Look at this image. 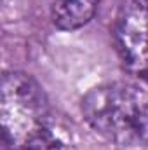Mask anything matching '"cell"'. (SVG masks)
Instances as JSON below:
<instances>
[{
    "instance_id": "cell-1",
    "label": "cell",
    "mask_w": 148,
    "mask_h": 150,
    "mask_svg": "<svg viewBox=\"0 0 148 150\" xmlns=\"http://www.w3.org/2000/svg\"><path fill=\"white\" fill-rule=\"evenodd\" d=\"M0 120L4 143L9 150H73L54 126L45 93L28 74H4Z\"/></svg>"
},
{
    "instance_id": "cell-2",
    "label": "cell",
    "mask_w": 148,
    "mask_h": 150,
    "mask_svg": "<svg viewBox=\"0 0 148 150\" xmlns=\"http://www.w3.org/2000/svg\"><path fill=\"white\" fill-rule=\"evenodd\" d=\"M87 124L124 147L148 143V93L125 82L92 87L82 98Z\"/></svg>"
},
{
    "instance_id": "cell-3",
    "label": "cell",
    "mask_w": 148,
    "mask_h": 150,
    "mask_svg": "<svg viewBox=\"0 0 148 150\" xmlns=\"http://www.w3.org/2000/svg\"><path fill=\"white\" fill-rule=\"evenodd\" d=\"M113 42L127 74L148 79V0H124L113 23Z\"/></svg>"
},
{
    "instance_id": "cell-4",
    "label": "cell",
    "mask_w": 148,
    "mask_h": 150,
    "mask_svg": "<svg viewBox=\"0 0 148 150\" xmlns=\"http://www.w3.org/2000/svg\"><path fill=\"white\" fill-rule=\"evenodd\" d=\"M98 5L99 0H54L52 25L61 32H75L94 18Z\"/></svg>"
}]
</instances>
